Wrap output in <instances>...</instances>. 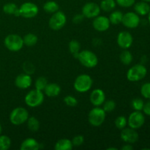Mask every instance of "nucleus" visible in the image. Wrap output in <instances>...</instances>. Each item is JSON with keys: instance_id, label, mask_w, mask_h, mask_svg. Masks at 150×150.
Returning <instances> with one entry per match:
<instances>
[{"instance_id": "37", "label": "nucleus", "mask_w": 150, "mask_h": 150, "mask_svg": "<svg viewBox=\"0 0 150 150\" xmlns=\"http://www.w3.org/2000/svg\"><path fill=\"white\" fill-rule=\"evenodd\" d=\"M117 4L122 7H130L135 4L136 0H115Z\"/></svg>"}, {"instance_id": "29", "label": "nucleus", "mask_w": 150, "mask_h": 150, "mask_svg": "<svg viewBox=\"0 0 150 150\" xmlns=\"http://www.w3.org/2000/svg\"><path fill=\"white\" fill-rule=\"evenodd\" d=\"M27 122V127L29 130L32 132H36L40 128V122L36 117H29L26 121Z\"/></svg>"}, {"instance_id": "16", "label": "nucleus", "mask_w": 150, "mask_h": 150, "mask_svg": "<svg viewBox=\"0 0 150 150\" xmlns=\"http://www.w3.org/2000/svg\"><path fill=\"white\" fill-rule=\"evenodd\" d=\"M91 103L95 106H100L103 105L105 100V92L100 89H95L91 92L89 96Z\"/></svg>"}, {"instance_id": "17", "label": "nucleus", "mask_w": 150, "mask_h": 150, "mask_svg": "<svg viewBox=\"0 0 150 150\" xmlns=\"http://www.w3.org/2000/svg\"><path fill=\"white\" fill-rule=\"evenodd\" d=\"M32 83V79L30 75L23 73L20 74L16 78L15 84L18 88L21 89H26L30 87Z\"/></svg>"}, {"instance_id": "32", "label": "nucleus", "mask_w": 150, "mask_h": 150, "mask_svg": "<svg viewBox=\"0 0 150 150\" xmlns=\"http://www.w3.org/2000/svg\"><path fill=\"white\" fill-rule=\"evenodd\" d=\"M115 125L120 130H122L127 125V120L124 116H120L115 120Z\"/></svg>"}, {"instance_id": "33", "label": "nucleus", "mask_w": 150, "mask_h": 150, "mask_svg": "<svg viewBox=\"0 0 150 150\" xmlns=\"http://www.w3.org/2000/svg\"><path fill=\"white\" fill-rule=\"evenodd\" d=\"M144 105V103L143 100L139 98H135V99H133L131 102L132 108H133L135 111H142Z\"/></svg>"}, {"instance_id": "14", "label": "nucleus", "mask_w": 150, "mask_h": 150, "mask_svg": "<svg viewBox=\"0 0 150 150\" xmlns=\"http://www.w3.org/2000/svg\"><path fill=\"white\" fill-rule=\"evenodd\" d=\"M122 140L127 144H134L139 140V134L135 129L131 127H125L122 130L121 134Z\"/></svg>"}, {"instance_id": "13", "label": "nucleus", "mask_w": 150, "mask_h": 150, "mask_svg": "<svg viewBox=\"0 0 150 150\" xmlns=\"http://www.w3.org/2000/svg\"><path fill=\"white\" fill-rule=\"evenodd\" d=\"M133 42V38L130 32L122 31L117 36V44L122 49H128Z\"/></svg>"}, {"instance_id": "36", "label": "nucleus", "mask_w": 150, "mask_h": 150, "mask_svg": "<svg viewBox=\"0 0 150 150\" xmlns=\"http://www.w3.org/2000/svg\"><path fill=\"white\" fill-rule=\"evenodd\" d=\"M64 102L67 106L70 107H75L77 105L78 100L73 95H67L64 98Z\"/></svg>"}, {"instance_id": "38", "label": "nucleus", "mask_w": 150, "mask_h": 150, "mask_svg": "<svg viewBox=\"0 0 150 150\" xmlns=\"http://www.w3.org/2000/svg\"><path fill=\"white\" fill-rule=\"evenodd\" d=\"M71 142L73 146H80L84 142V138H83V136L78 135V136H76L75 137H73V140Z\"/></svg>"}, {"instance_id": "18", "label": "nucleus", "mask_w": 150, "mask_h": 150, "mask_svg": "<svg viewBox=\"0 0 150 150\" xmlns=\"http://www.w3.org/2000/svg\"><path fill=\"white\" fill-rule=\"evenodd\" d=\"M43 91L46 96L49 98H55L58 96L61 92V87L59 85L56 83H48Z\"/></svg>"}, {"instance_id": "9", "label": "nucleus", "mask_w": 150, "mask_h": 150, "mask_svg": "<svg viewBox=\"0 0 150 150\" xmlns=\"http://www.w3.org/2000/svg\"><path fill=\"white\" fill-rule=\"evenodd\" d=\"M39 9L38 7L32 2H24L19 7L21 16L26 18H32L38 15Z\"/></svg>"}, {"instance_id": "26", "label": "nucleus", "mask_w": 150, "mask_h": 150, "mask_svg": "<svg viewBox=\"0 0 150 150\" xmlns=\"http://www.w3.org/2000/svg\"><path fill=\"white\" fill-rule=\"evenodd\" d=\"M69 50L70 52L71 53L72 55L77 59L79 54L80 53L81 50V44L79 41L76 40H73L69 42Z\"/></svg>"}, {"instance_id": "28", "label": "nucleus", "mask_w": 150, "mask_h": 150, "mask_svg": "<svg viewBox=\"0 0 150 150\" xmlns=\"http://www.w3.org/2000/svg\"><path fill=\"white\" fill-rule=\"evenodd\" d=\"M59 4L54 1H48L44 4L43 10L48 13H54L59 10Z\"/></svg>"}, {"instance_id": "24", "label": "nucleus", "mask_w": 150, "mask_h": 150, "mask_svg": "<svg viewBox=\"0 0 150 150\" xmlns=\"http://www.w3.org/2000/svg\"><path fill=\"white\" fill-rule=\"evenodd\" d=\"M122 18L123 13L121 11H120V10H113V11H111V13L110 14L108 18H109L110 23L114 25H117L122 23Z\"/></svg>"}, {"instance_id": "5", "label": "nucleus", "mask_w": 150, "mask_h": 150, "mask_svg": "<svg viewBox=\"0 0 150 150\" xmlns=\"http://www.w3.org/2000/svg\"><path fill=\"white\" fill-rule=\"evenodd\" d=\"M29 117V112L26 108L23 107H17L10 113V121L14 125H21L26 122Z\"/></svg>"}, {"instance_id": "4", "label": "nucleus", "mask_w": 150, "mask_h": 150, "mask_svg": "<svg viewBox=\"0 0 150 150\" xmlns=\"http://www.w3.org/2000/svg\"><path fill=\"white\" fill-rule=\"evenodd\" d=\"M146 74L147 70L146 67L142 64H137L129 69L127 73V78L130 81L136 82L144 79Z\"/></svg>"}, {"instance_id": "42", "label": "nucleus", "mask_w": 150, "mask_h": 150, "mask_svg": "<svg viewBox=\"0 0 150 150\" xmlns=\"http://www.w3.org/2000/svg\"><path fill=\"white\" fill-rule=\"evenodd\" d=\"M107 150H117V148L116 147H109L107 149Z\"/></svg>"}, {"instance_id": "34", "label": "nucleus", "mask_w": 150, "mask_h": 150, "mask_svg": "<svg viewBox=\"0 0 150 150\" xmlns=\"http://www.w3.org/2000/svg\"><path fill=\"white\" fill-rule=\"evenodd\" d=\"M141 94L146 99L150 100V82L144 83L141 87Z\"/></svg>"}, {"instance_id": "45", "label": "nucleus", "mask_w": 150, "mask_h": 150, "mask_svg": "<svg viewBox=\"0 0 150 150\" xmlns=\"http://www.w3.org/2000/svg\"><path fill=\"white\" fill-rule=\"evenodd\" d=\"M143 1H145V2H150V0H142Z\"/></svg>"}, {"instance_id": "44", "label": "nucleus", "mask_w": 150, "mask_h": 150, "mask_svg": "<svg viewBox=\"0 0 150 150\" xmlns=\"http://www.w3.org/2000/svg\"><path fill=\"white\" fill-rule=\"evenodd\" d=\"M1 131H2V127H1V125H0V135H1Z\"/></svg>"}, {"instance_id": "19", "label": "nucleus", "mask_w": 150, "mask_h": 150, "mask_svg": "<svg viewBox=\"0 0 150 150\" xmlns=\"http://www.w3.org/2000/svg\"><path fill=\"white\" fill-rule=\"evenodd\" d=\"M40 148V144L33 138L25 139L20 146L21 150H38Z\"/></svg>"}, {"instance_id": "31", "label": "nucleus", "mask_w": 150, "mask_h": 150, "mask_svg": "<svg viewBox=\"0 0 150 150\" xmlns=\"http://www.w3.org/2000/svg\"><path fill=\"white\" fill-rule=\"evenodd\" d=\"M47 84H48V81L45 77H39L35 81V89L40 91H43Z\"/></svg>"}, {"instance_id": "27", "label": "nucleus", "mask_w": 150, "mask_h": 150, "mask_svg": "<svg viewBox=\"0 0 150 150\" xmlns=\"http://www.w3.org/2000/svg\"><path fill=\"white\" fill-rule=\"evenodd\" d=\"M133 55L127 49H124V51L120 54V59L121 62L125 65H129L133 62Z\"/></svg>"}, {"instance_id": "43", "label": "nucleus", "mask_w": 150, "mask_h": 150, "mask_svg": "<svg viewBox=\"0 0 150 150\" xmlns=\"http://www.w3.org/2000/svg\"><path fill=\"white\" fill-rule=\"evenodd\" d=\"M148 21H149V23L150 25V10H149V13H148Z\"/></svg>"}, {"instance_id": "39", "label": "nucleus", "mask_w": 150, "mask_h": 150, "mask_svg": "<svg viewBox=\"0 0 150 150\" xmlns=\"http://www.w3.org/2000/svg\"><path fill=\"white\" fill-rule=\"evenodd\" d=\"M83 18H84V16H83V14L76 15V16H75L74 17H73V23H81V22L83 21Z\"/></svg>"}, {"instance_id": "25", "label": "nucleus", "mask_w": 150, "mask_h": 150, "mask_svg": "<svg viewBox=\"0 0 150 150\" xmlns=\"http://www.w3.org/2000/svg\"><path fill=\"white\" fill-rule=\"evenodd\" d=\"M38 38L35 34L28 33L23 38V44L28 47H32L38 42Z\"/></svg>"}, {"instance_id": "12", "label": "nucleus", "mask_w": 150, "mask_h": 150, "mask_svg": "<svg viewBox=\"0 0 150 150\" xmlns=\"http://www.w3.org/2000/svg\"><path fill=\"white\" fill-rule=\"evenodd\" d=\"M100 13V7L95 2H87L82 8V14L87 18H95Z\"/></svg>"}, {"instance_id": "6", "label": "nucleus", "mask_w": 150, "mask_h": 150, "mask_svg": "<svg viewBox=\"0 0 150 150\" xmlns=\"http://www.w3.org/2000/svg\"><path fill=\"white\" fill-rule=\"evenodd\" d=\"M105 117H106L105 111L103 108L96 106L89 111L88 120L91 125L94 127H99L103 124Z\"/></svg>"}, {"instance_id": "10", "label": "nucleus", "mask_w": 150, "mask_h": 150, "mask_svg": "<svg viewBox=\"0 0 150 150\" xmlns=\"http://www.w3.org/2000/svg\"><path fill=\"white\" fill-rule=\"evenodd\" d=\"M145 122V117L140 111H135L130 114L127 125L131 128L137 130L141 128Z\"/></svg>"}, {"instance_id": "20", "label": "nucleus", "mask_w": 150, "mask_h": 150, "mask_svg": "<svg viewBox=\"0 0 150 150\" xmlns=\"http://www.w3.org/2000/svg\"><path fill=\"white\" fill-rule=\"evenodd\" d=\"M134 10L136 13H137L139 16H146L150 10V6L147 2L142 1L135 4Z\"/></svg>"}, {"instance_id": "41", "label": "nucleus", "mask_w": 150, "mask_h": 150, "mask_svg": "<svg viewBox=\"0 0 150 150\" xmlns=\"http://www.w3.org/2000/svg\"><path fill=\"white\" fill-rule=\"evenodd\" d=\"M121 149L122 150H133V146H132L130 144H125L121 148Z\"/></svg>"}, {"instance_id": "23", "label": "nucleus", "mask_w": 150, "mask_h": 150, "mask_svg": "<svg viewBox=\"0 0 150 150\" xmlns=\"http://www.w3.org/2000/svg\"><path fill=\"white\" fill-rule=\"evenodd\" d=\"M116 5H117V2L115 0H102L100 7V10L108 13V12L113 11L115 9Z\"/></svg>"}, {"instance_id": "1", "label": "nucleus", "mask_w": 150, "mask_h": 150, "mask_svg": "<svg viewBox=\"0 0 150 150\" xmlns=\"http://www.w3.org/2000/svg\"><path fill=\"white\" fill-rule=\"evenodd\" d=\"M77 59L81 64L87 68H93L98 64V58L95 53L89 50L80 51Z\"/></svg>"}, {"instance_id": "7", "label": "nucleus", "mask_w": 150, "mask_h": 150, "mask_svg": "<svg viewBox=\"0 0 150 150\" xmlns=\"http://www.w3.org/2000/svg\"><path fill=\"white\" fill-rule=\"evenodd\" d=\"M4 45L10 51L17 52L19 51L24 45L23 38L18 35L11 34L7 35L4 40Z\"/></svg>"}, {"instance_id": "22", "label": "nucleus", "mask_w": 150, "mask_h": 150, "mask_svg": "<svg viewBox=\"0 0 150 150\" xmlns=\"http://www.w3.org/2000/svg\"><path fill=\"white\" fill-rule=\"evenodd\" d=\"M3 11L8 15H14L15 16H21L19 8L15 3L9 2L3 6Z\"/></svg>"}, {"instance_id": "11", "label": "nucleus", "mask_w": 150, "mask_h": 150, "mask_svg": "<svg viewBox=\"0 0 150 150\" xmlns=\"http://www.w3.org/2000/svg\"><path fill=\"white\" fill-rule=\"evenodd\" d=\"M140 21V17L137 13H133V12H128L125 14H123L122 23L125 27L129 28V29H135L139 26Z\"/></svg>"}, {"instance_id": "30", "label": "nucleus", "mask_w": 150, "mask_h": 150, "mask_svg": "<svg viewBox=\"0 0 150 150\" xmlns=\"http://www.w3.org/2000/svg\"><path fill=\"white\" fill-rule=\"evenodd\" d=\"M11 146V139L7 136H0V150H7Z\"/></svg>"}, {"instance_id": "8", "label": "nucleus", "mask_w": 150, "mask_h": 150, "mask_svg": "<svg viewBox=\"0 0 150 150\" xmlns=\"http://www.w3.org/2000/svg\"><path fill=\"white\" fill-rule=\"evenodd\" d=\"M67 18L65 14L62 11H57L53 13L51 17L50 18L48 25L49 27L53 30H59L62 29L66 24Z\"/></svg>"}, {"instance_id": "40", "label": "nucleus", "mask_w": 150, "mask_h": 150, "mask_svg": "<svg viewBox=\"0 0 150 150\" xmlns=\"http://www.w3.org/2000/svg\"><path fill=\"white\" fill-rule=\"evenodd\" d=\"M142 111H144V113L146 115L149 116L150 117V100L146 102V103H144Z\"/></svg>"}, {"instance_id": "21", "label": "nucleus", "mask_w": 150, "mask_h": 150, "mask_svg": "<svg viewBox=\"0 0 150 150\" xmlns=\"http://www.w3.org/2000/svg\"><path fill=\"white\" fill-rule=\"evenodd\" d=\"M73 145L72 142L67 139H62L55 144L54 149L56 150H71Z\"/></svg>"}, {"instance_id": "35", "label": "nucleus", "mask_w": 150, "mask_h": 150, "mask_svg": "<svg viewBox=\"0 0 150 150\" xmlns=\"http://www.w3.org/2000/svg\"><path fill=\"white\" fill-rule=\"evenodd\" d=\"M103 109L106 112H111L114 111L116 108V103L114 100H107L103 103Z\"/></svg>"}, {"instance_id": "3", "label": "nucleus", "mask_w": 150, "mask_h": 150, "mask_svg": "<svg viewBox=\"0 0 150 150\" xmlns=\"http://www.w3.org/2000/svg\"><path fill=\"white\" fill-rule=\"evenodd\" d=\"M44 93L42 91L32 89L25 96V103L31 108H35L40 105L44 101Z\"/></svg>"}, {"instance_id": "15", "label": "nucleus", "mask_w": 150, "mask_h": 150, "mask_svg": "<svg viewBox=\"0 0 150 150\" xmlns=\"http://www.w3.org/2000/svg\"><path fill=\"white\" fill-rule=\"evenodd\" d=\"M110 21L108 17L103 16H98L92 21V26L95 30L98 32H105L110 27Z\"/></svg>"}, {"instance_id": "2", "label": "nucleus", "mask_w": 150, "mask_h": 150, "mask_svg": "<svg viewBox=\"0 0 150 150\" xmlns=\"http://www.w3.org/2000/svg\"><path fill=\"white\" fill-rule=\"evenodd\" d=\"M93 84V80L87 74L79 75L74 81V89L80 93H84L90 90Z\"/></svg>"}]
</instances>
